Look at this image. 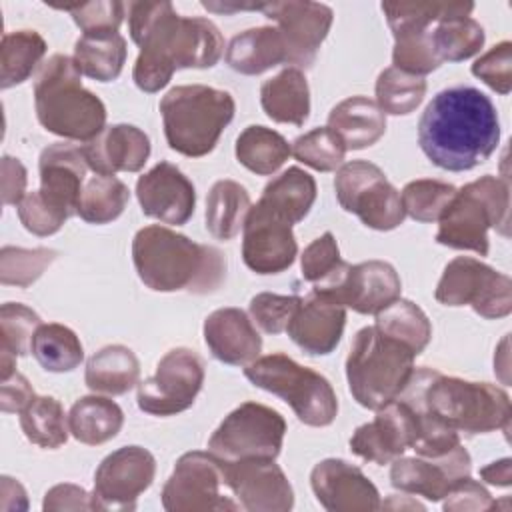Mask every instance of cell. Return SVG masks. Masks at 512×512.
I'll use <instances>...</instances> for the list:
<instances>
[{"instance_id":"cell-21","label":"cell","mask_w":512,"mask_h":512,"mask_svg":"<svg viewBox=\"0 0 512 512\" xmlns=\"http://www.w3.org/2000/svg\"><path fill=\"white\" fill-rule=\"evenodd\" d=\"M390 484L406 494L422 496L438 502L462 478L470 476V454L458 444L440 458L424 456H398L390 462Z\"/></svg>"},{"instance_id":"cell-56","label":"cell","mask_w":512,"mask_h":512,"mask_svg":"<svg viewBox=\"0 0 512 512\" xmlns=\"http://www.w3.org/2000/svg\"><path fill=\"white\" fill-rule=\"evenodd\" d=\"M42 508L46 512H66V510H100L94 494L86 492L76 484H56L44 494Z\"/></svg>"},{"instance_id":"cell-14","label":"cell","mask_w":512,"mask_h":512,"mask_svg":"<svg viewBox=\"0 0 512 512\" xmlns=\"http://www.w3.org/2000/svg\"><path fill=\"white\" fill-rule=\"evenodd\" d=\"M312 290L358 314H376L400 298L402 282L394 266L384 260L360 264L342 260L326 278L316 282Z\"/></svg>"},{"instance_id":"cell-38","label":"cell","mask_w":512,"mask_h":512,"mask_svg":"<svg viewBox=\"0 0 512 512\" xmlns=\"http://www.w3.org/2000/svg\"><path fill=\"white\" fill-rule=\"evenodd\" d=\"M30 352L44 370L56 374L72 372L84 358V348L76 332L58 322L38 326Z\"/></svg>"},{"instance_id":"cell-54","label":"cell","mask_w":512,"mask_h":512,"mask_svg":"<svg viewBox=\"0 0 512 512\" xmlns=\"http://www.w3.org/2000/svg\"><path fill=\"white\" fill-rule=\"evenodd\" d=\"M340 262L342 258H340V250L334 234L324 232L322 236L312 240L300 256L302 278L316 284L322 278H326Z\"/></svg>"},{"instance_id":"cell-39","label":"cell","mask_w":512,"mask_h":512,"mask_svg":"<svg viewBox=\"0 0 512 512\" xmlns=\"http://www.w3.org/2000/svg\"><path fill=\"white\" fill-rule=\"evenodd\" d=\"M374 326L382 334L406 344L416 356L424 352L432 338V324L424 310L404 298H396L392 304L376 312Z\"/></svg>"},{"instance_id":"cell-40","label":"cell","mask_w":512,"mask_h":512,"mask_svg":"<svg viewBox=\"0 0 512 512\" xmlns=\"http://www.w3.org/2000/svg\"><path fill=\"white\" fill-rule=\"evenodd\" d=\"M20 428L32 444L48 450L64 446L70 432L68 416L62 404L52 396H36L20 412Z\"/></svg>"},{"instance_id":"cell-47","label":"cell","mask_w":512,"mask_h":512,"mask_svg":"<svg viewBox=\"0 0 512 512\" xmlns=\"http://www.w3.org/2000/svg\"><path fill=\"white\" fill-rule=\"evenodd\" d=\"M454 194L456 188L452 184L422 178L408 182L400 192V200L404 212L410 218L418 222H436L454 198Z\"/></svg>"},{"instance_id":"cell-42","label":"cell","mask_w":512,"mask_h":512,"mask_svg":"<svg viewBox=\"0 0 512 512\" xmlns=\"http://www.w3.org/2000/svg\"><path fill=\"white\" fill-rule=\"evenodd\" d=\"M432 46L440 62H462L484 46V28L470 16L444 18L432 26Z\"/></svg>"},{"instance_id":"cell-41","label":"cell","mask_w":512,"mask_h":512,"mask_svg":"<svg viewBox=\"0 0 512 512\" xmlns=\"http://www.w3.org/2000/svg\"><path fill=\"white\" fill-rule=\"evenodd\" d=\"M130 200L128 186L116 176H92L84 182L78 216L88 224H108L116 220Z\"/></svg>"},{"instance_id":"cell-59","label":"cell","mask_w":512,"mask_h":512,"mask_svg":"<svg viewBox=\"0 0 512 512\" xmlns=\"http://www.w3.org/2000/svg\"><path fill=\"white\" fill-rule=\"evenodd\" d=\"M0 508L2 510H26L28 508V498H26V490L24 486L10 478V476H2V482H0Z\"/></svg>"},{"instance_id":"cell-20","label":"cell","mask_w":512,"mask_h":512,"mask_svg":"<svg viewBox=\"0 0 512 512\" xmlns=\"http://www.w3.org/2000/svg\"><path fill=\"white\" fill-rule=\"evenodd\" d=\"M222 462V460H220ZM226 488L248 512H288L294 506V490L284 470L266 458L222 462Z\"/></svg>"},{"instance_id":"cell-4","label":"cell","mask_w":512,"mask_h":512,"mask_svg":"<svg viewBox=\"0 0 512 512\" xmlns=\"http://www.w3.org/2000/svg\"><path fill=\"white\" fill-rule=\"evenodd\" d=\"M80 76L74 58L50 56L34 80V108L38 122L50 134L90 142L106 128V106L82 86Z\"/></svg>"},{"instance_id":"cell-49","label":"cell","mask_w":512,"mask_h":512,"mask_svg":"<svg viewBox=\"0 0 512 512\" xmlns=\"http://www.w3.org/2000/svg\"><path fill=\"white\" fill-rule=\"evenodd\" d=\"M40 316L20 304V302H6L0 308V350L12 352L16 358L24 356L32 350V338L40 326Z\"/></svg>"},{"instance_id":"cell-23","label":"cell","mask_w":512,"mask_h":512,"mask_svg":"<svg viewBox=\"0 0 512 512\" xmlns=\"http://www.w3.org/2000/svg\"><path fill=\"white\" fill-rule=\"evenodd\" d=\"M136 198L142 214L162 224H186L196 206L194 184L174 164L162 160L136 182Z\"/></svg>"},{"instance_id":"cell-57","label":"cell","mask_w":512,"mask_h":512,"mask_svg":"<svg viewBox=\"0 0 512 512\" xmlns=\"http://www.w3.org/2000/svg\"><path fill=\"white\" fill-rule=\"evenodd\" d=\"M28 174L24 164L18 158L4 156L2 158V202L4 204H20L26 196Z\"/></svg>"},{"instance_id":"cell-53","label":"cell","mask_w":512,"mask_h":512,"mask_svg":"<svg viewBox=\"0 0 512 512\" xmlns=\"http://www.w3.org/2000/svg\"><path fill=\"white\" fill-rule=\"evenodd\" d=\"M18 208V218L22 226L34 234V236H52L56 234L64 222L68 220L66 214L50 206L38 190L26 192L22 202L16 206Z\"/></svg>"},{"instance_id":"cell-12","label":"cell","mask_w":512,"mask_h":512,"mask_svg":"<svg viewBox=\"0 0 512 512\" xmlns=\"http://www.w3.org/2000/svg\"><path fill=\"white\" fill-rule=\"evenodd\" d=\"M434 298L444 306H472L478 316L496 320L512 312V280L476 258L458 256L446 264Z\"/></svg>"},{"instance_id":"cell-17","label":"cell","mask_w":512,"mask_h":512,"mask_svg":"<svg viewBox=\"0 0 512 512\" xmlns=\"http://www.w3.org/2000/svg\"><path fill=\"white\" fill-rule=\"evenodd\" d=\"M266 18L278 24L288 50V64L294 68H310L316 60L318 48L330 32L334 12L330 6L308 0L264 2L260 6Z\"/></svg>"},{"instance_id":"cell-44","label":"cell","mask_w":512,"mask_h":512,"mask_svg":"<svg viewBox=\"0 0 512 512\" xmlns=\"http://www.w3.org/2000/svg\"><path fill=\"white\" fill-rule=\"evenodd\" d=\"M374 90L376 104L384 114L406 116L422 104L426 96V80L390 66L378 74Z\"/></svg>"},{"instance_id":"cell-25","label":"cell","mask_w":512,"mask_h":512,"mask_svg":"<svg viewBox=\"0 0 512 512\" xmlns=\"http://www.w3.org/2000/svg\"><path fill=\"white\" fill-rule=\"evenodd\" d=\"M344 324L346 308L312 290L300 300L286 332L306 354L326 356L338 346Z\"/></svg>"},{"instance_id":"cell-58","label":"cell","mask_w":512,"mask_h":512,"mask_svg":"<svg viewBox=\"0 0 512 512\" xmlns=\"http://www.w3.org/2000/svg\"><path fill=\"white\" fill-rule=\"evenodd\" d=\"M34 398H36V394L26 376L16 372L10 378L2 380V386H0L2 412H18L20 414Z\"/></svg>"},{"instance_id":"cell-15","label":"cell","mask_w":512,"mask_h":512,"mask_svg":"<svg viewBox=\"0 0 512 512\" xmlns=\"http://www.w3.org/2000/svg\"><path fill=\"white\" fill-rule=\"evenodd\" d=\"M204 384V362L190 348L166 352L156 372L138 384V408L150 416H174L188 410Z\"/></svg>"},{"instance_id":"cell-28","label":"cell","mask_w":512,"mask_h":512,"mask_svg":"<svg viewBox=\"0 0 512 512\" xmlns=\"http://www.w3.org/2000/svg\"><path fill=\"white\" fill-rule=\"evenodd\" d=\"M328 128L346 150H362L376 144L386 132V114L366 96H350L328 114Z\"/></svg>"},{"instance_id":"cell-11","label":"cell","mask_w":512,"mask_h":512,"mask_svg":"<svg viewBox=\"0 0 512 512\" xmlns=\"http://www.w3.org/2000/svg\"><path fill=\"white\" fill-rule=\"evenodd\" d=\"M334 190L342 210L356 214L372 230H394L406 218L400 192L372 162L352 160L342 164L334 178Z\"/></svg>"},{"instance_id":"cell-10","label":"cell","mask_w":512,"mask_h":512,"mask_svg":"<svg viewBox=\"0 0 512 512\" xmlns=\"http://www.w3.org/2000/svg\"><path fill=\"white\" fill-rule=\"evenodd\" d=\"M286 422L280 412L258 402L234 408L208 440V452L222 462L248 458L274 460L284 442Z\"/></svg>"},{"instance_id":"cell-18","label":"cell","mask_w":512,"mask_h":512,"mask_svg":"<svg viewBox=\"0 0 512 512\" xmlns=\"http://www.w3.org/2000/svg\"><path fill=\"white\" fill-rule=\"evenodd\" d=\"M418 438V414L412 404L394 398L376 410L372 422L358 426L350 438V450L374 464H390Z\"/></svg>"},{"instance_id":"cell-43","label":"cell","mask_w":512,"mask_h":512,"mask_svg":"<svg viewBox=\"0 0 512 512\" xmlns=\"http://www.w3.org/2000/svg\"><path fill=\"white\" fill-rule=\"evenodd\" d=\"M430 32L432 26H404L392 30L394 68L420 78L434 72L442 62L434 52Z\"/></svg>"},{"instance_id":"cell-31","label":"cell","mask_w":512,"mask_h":512,"mask_svg":"<svg viewBox=\"0 0 512 512\" xmlns=\"http://www.w3.org/2000/svg\"><path fill=\"white\" fill-rule=\"evenodd\" d=\"M140 378L136 354L122 344H108L94 352L86 364L84 382L92 392L120 396L132 390Z\"/></svg>"},{"instance_id":"cell-32","label":"cell","mask_w":512,"mask_h":512,"mask_svg":"<svg viewBox=\"0 0 512 512\" xmlns=\"http://www.w3.org/2000/svg\"><path fill=\"white\" fill-rule=\"evenodd\" d=\"M124 424L122 408L104 396H82L68 412L70 434L88 446H100L112 440Z\"/></svg>"},{"instance_id":"cell-48","label":"cell","mask_w":512,"mask_h":512,"mask_svg":"<svg viewBox=\"0 0 512 512\" xmlns=\"http://www.w3.org/2000/svg\"><path fill=\"white\" fill-rule=\"evenodd\" d=\"M58 252L52 248H16L4 246L0 250V282L20 288L34 284L44 270L56 260Z\"/></svg>"},{"instance_id":"cell-33","label":"cell","mask_w":512,"mask_h":512,"mask_svg":"<svg viewBox=\"0 0 512 512\" xmlns=\"http://www.w3.org/2000/svg\"><path fill=\"white\" fill-rule=\"evenodd\" d=\"M72 58L80 74L98 82H112L124 68L126 40L120 32L82 34L74 44Z\"/></svg>"},{"instance_id":"cell-27","label":"cell","mask_w":512,"mask_h":512,"mask_svg":"<svg viewBox=\"0 0 512 512\" xmlns=\"http://www.w3.org/2000/svg\"><path fill=\"white\" fill-rule=\"evenodd\" d=\"M204 342L222 364L248 366L262 352V336L240 308H218L204 320Z\"/></svg>"},{"instance_id":"cell-6","label":"cell","mask_w":512,"mask_h":512,"mask_svg":"<svg viewBox=\"0 0 512 512\" xmlns=\"http://www.w3.org/2000/svg\"><path fill=\"white\" fill-rule=\"evenodd\" d=\"M420 396L422 404L458 434L474 436L510 428V398L494 384L422 368Z\"/></svg>"},{"instance_id":"cell-34","label":"cell","mask_w":512,"mask_h":512,"mask_svg":"<svg viewBox=\"0 0 512 512\" xmlns=\"http://www.w3.org/2000/svg\"><path fill=\"white\" fill-rule=\"evenodd\" d=\"M316 200V180L298 166H290L280 176L270 180L260 196V202L284 218L288 224L304 220Z\"/></svg>"},{"instance_id":"cell-52","label":"cell","mask_w":512,"mask_h":512,"mask_svg":"<svg viewBox=\"0 0 512 512\" xmlns=\"http://www.w3.org/2000/svg\"><path fill=\"white\" fill-rule=\"evenodd\" d=\"M472 74L498 94L512 90V44L508 40L496 44L472 64Z\"/></svg>"},{"instance_id":"cell-22","label":"cell","mask_w":512,"mask_h":512,"mask_svg":"<svg viewBox=\"0 0 512 512\" xmlns=\"http://www.w3.org/2000/svg\"><path fill=\"white\" fill-rule=\"evenodd\" d=\"M310 486L328 512H374L382 508L378 488L368 476L340 458L318 462L310 472Z\"/></svg>"},{"instance_id":"cell-37","label":"cell","mask_w":512,"mask_h":512,"mask_svg":"<svg viewBox=\"0 0 512 512\" xmlns=\"http://www.w3.org/2000/svg\"><path fill=\"white\" fill-rule=\"evenodd\" d=\"M46 54V40L36 30H14L0 44V88H12L30 78Z\"/></svg>"},{"instance_id":"cell-45","label":"cell","mask_w":512,"mask_h":512,"mask_svg":"<svg viewBox=\"0 0 512 512\" xmlns=\"http://www.w3.org/2000/svg\"><path fill=\"white\" fill-rule=\"evenodd\" d=\"M382 12L390 30L402 26H434L444 18L470 16L472 2H384Z\"/></svg>"},{"instance_id":"cell-8","label":"cell","mask_w":512,"mask_h":512,"mask_svg":"<svg viewBox=\"0 0 512 512\" xmlns=\"http://www.w3.org/2000/svg\"><path fill=\"white\" fill-rule=\"evenodd\" d=\"M436 242L456 250L488 254V230L496 228L508 236L510 186L506 178L482 176L456 190L454 198L438 218Z\"/></svg>"},{"instance_id":"cell-30","label":"cell","mask_w":512,"mask_h":512,"mask_svg":"<svg viewBox=\"0 0 512 512\" xmlns=\"http://www.w3.org/2000/svg\"><path fill=\"white\" fill-rule=\"evenodd\" d=\"M266 116L280 124L304 126L310 116V88L302 70L290 66L260 86Z\"/></svg>"},{"instance_id":"cell-1","label":"cell","mask_w":512,"mask_h":512,"mask_svg":"<svg viewBox=\"0 0 512 512\" xmlns=\"http://www.w3.org/2000/svg\"><path fill=\"white\" fill-rule=\"evenodd\" d=\"M128 28L140 48L132 78L148 94L162 90L176 70L216 66L224 52V40L214 22L178 16L166 0L130 2Z\"/></svg>"},{"instance_id":"cell-36","label":"cell","mask_w":512,"mask_h":512,"mask_svg":"<svg viewBox=\"0 0 512 512\" xmlns=\"http://www.w3.org/2000/svg\"><path fill=\"white\" fill-rule=\"evenodd\" d=\"M290 154L286 138L260 124L246 126L236 138V160L258 176L274 174Z\"/></svg>"},{"instance_id":"cell-46","label":"cell","mask_w":512,"mask_h":512,"mask_svg":"<svg viewBox=\"0 0 512 512\" xmlns=\"http://www.w3.org/2000/svg\"><path fill=\"white\" fill-rule=\"evenodd\" d=\"M292 156L318 172H332L342 166L346 156V146L342 140L328 128H314L298 136L290 146Z\"/></svg>"},{"instance_id":"cell-9","label":"cell","mask_w":512,"mask_h":512,"mask_svg":"<svg viewBox=\"0 0 512 512\" xmlns=\"http://www.w3.org/2000/svg\"><path fill=\"white\" fill-rule=\"evenodd\" d=\"M244 376L256 388L282 398L306 426H330L338 414L332 384L320 372L300 366L282 352L256 358L244 368Z\"/></svg>"},{"instance_id":"cell-55","label":"cell","mask_w":512,"mask_h":512,"mask_svg":"<svg viewBox=\"0 0 512 512\" xmlns=\"http://www.w3.org/2000/svg\"><path fill=\"white\" fill-rule=\"evenodd\" d=\"M444 504L442 508L448 512L456 510V512H482V510H492L496 508V500L490 496V492L476 480H472L470 476L458 480L442 498Z\"/></svg>"},{"instance_id":"cell-35","label":"cell","mask_w":512,"mask_h":512,"mask_svg":"<svg viewBox=\"0 0 512 512\" xmlns=\"http://www.w3.org/2000/svg\"><path fill=\"white\" fill-rule=\"evenodd\" d=\"M250 194L234 180H218L206 198V230L216 240H232L250 212Z\"/></svg>"},{"instance_id":"cell-16","label":"cell","mask_w":512,"mask_h":512,"mask_svg":"<svg viewBox=\"0 0 512 512\" xmlns=\"http://www.w3.org/2000/svg\"><path fill=\"white\" fill-rule=\"evenodd\" d=\"M154 476L156 460L146 448L122 446L98 464L92 494L100 510H134Z\"/></svg>"},{"instance_id":"cell-13","label":"cell","mask_w":512,"mask_h":512,"mask_svg":"<svg viewBox=\"0 0 512 512\" xmlns=\"http://www.w3.org/2000/svg\"><path fill=\"white\" fill-rule=\"evenodd\" d=\"M224 468L210 452H186L178 458L162 488V506L168 512L240 510V504L222 494Z\"/></svg>"},{"instance_id":"cell-51","label":"cell","mask_w":512,"mask_h":512,"mask_svg":"<svg viewBox=\"0 0 512 512\" xmlns=\"http://www.w3.org/2000/svg\"><path fill=\"white\" fill-rule=\"evenodd\" d=\"M58 8L70 12L76 26L84 34H90V32H118V26L124 20L126 4L116 0H106V2L68 4Z\"/></svg>"},{"instance_id":"cell-60","label":"cell","mask_w":512,"mask_h":512,"mask_svg":"<svg viewBox=\"0 0 512 512\" xmlns=\"http://www.w3.org/2000/svg\"><path fill=\"white\" fill-rule=\"evenodd\" d=\"M510 464L512 460L510 458H502V460H496V462H490L488 466H484L480 470V478L488 484H494V486H510L512 482V472H510Z\"/></svg>"},{"instance_id":"cell-50","label":"cell","mask_w":512,"mask_h":512,"mask_svg":"<svg viewBox=\"0 0 512 512\" xmlns=\"http://www.w3.org/2000/svg\"><path fill=\"white\" fill-rule=\"evenodd\" d=\"M300 296H282L272 292H260L250 300V316L266 334H280L286 332L298 304Z\"/></svg>"},{"instance_id":"cell-7","label":"cell","mask_w":512,"mask_h":512,"mask_svg":"<svg viewBox=\"0 0 512 512\" xmlns=\"http://www.w3.org/2000/svg\"><path fill=\"white\" fill-rule=\"evenodd\" d=\"M416 354L376 326L356 332L346 358V378L354 400L378 410L398 398L414 374Z\"/></svg>"},{"instance_id":"cell-26","label":"cell","mask_w":512,"mask_h":512,"mask_svg":"<svg viewBox=\"0 0 512 512\" xmlns=\"http://www.w3.org/2000/svg\"><path fill=\"white\" fill-rule=\"evenodd\" d=\"M82 154L88 168L100 176L138 172L150 156V138L132 124H112L82 144Z\"/></svg>"},{"instance_id":"cell-19","label":"cell","mask_w":512,"mask_h":512,"mask_svg":"<svg viewBox=\"0 0 512 512\" xmlns=\"http://www.w3.org/2000/svg\"><path fill=\"white\" fill-rule=\"evenodd\" d=\"M242 228V260L252 272L262 276L280 274L294 264L298 244L292 224L260 200L250 208Z\"/></svg>"},{"instance_id":"cell-3","label":"cell","mask_w":512,"mask_h":512,"mask_svg":"<svg viewBox=\"0 0 512 512\" xmlns=\"http://www.w3.org/2000/svg\"><path fill=\"white\" fill-rule=\"evenodd\" d=\"M132 260L138 278L154 292L212 294L226 278V258L218 248L158 224L134 234Z\"/></svg>"},{"instance_id":"cell-24","label":"cell","mask_w":512,"mask_h":512,"mask_svg":"<svg viewBox=\"0 0 512 512\" xmlns=\"http://www.w3.org/2000/svg\"><path fill=\"white\" fill-rule=\"evenodd\" d=\"M38 170L40 196L68 218L78 214V202L88 170L82 146L72 142H56L46 146L40 154Z\"/></svg>"},{"instance_id":"cell-29","label":"cell","mask_w":512,"mask_h":512,"mask_svg":"<svg viewBox=\"0 0 512 512\" xmlns=\"http://www.w3.org/2000/svg\"><path fill=\"white\" fill-rule=\"evenodd\" d=\"M288 62V50L278 28L256 26L236 34L226 48V64L246 76L262 74Z\"/></svg>"},{"instance_id":"cell-5","label":"cell","mask_w":512,"mask_h":512,"mask_svg":"<svg viewBox=\"0 0 512 512\" xmlns=\"http://www.w3.org/2000/svg\"><path fill=\"white\" fill-rule=\"evenodd\" d=\"M234 110V98L226 90L204 84L170 88L160 100L168 146L188 158L210 154L224 128L232 122Z\"/></svg>"},{"instance_id":"cell-2","label":"cell","mask_w":512,"mask_h":512,"mask_svg":"<svg viewBox=\"0 0 512 512\" xmlns=\"http://www.w3.org/2000/svg\"><path fill=\"white\" fill-rule=\"evenodd\" d=\"M500 140L492 100L474 86L438 92L418 122V144L426 158L448 172H466L486 162Z\"/></svg>"}]
</instances>
